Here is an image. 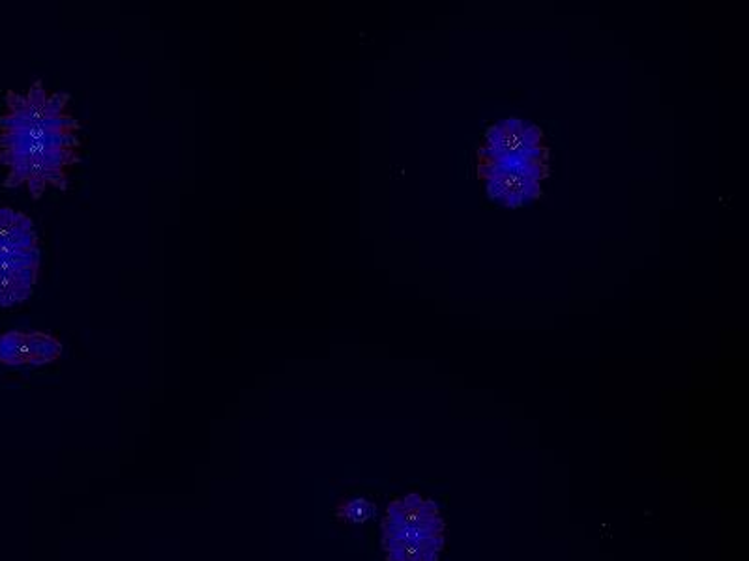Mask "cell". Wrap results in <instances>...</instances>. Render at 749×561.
<instances>
[{
	"instance_id": "3",
	"label": "cell",
	"mask_w": 749,
	"mask_h": 561,
	"mask_svg": "<svg viewBox=\"0 0 749 561\" xmlns=\"http://www.w3.org/2000/svg\"><path fill=\"white\" fill-rule=\"evenodd\" d=\"M381 530L383 537L445 536L447 522L435 501L420 494H409L405 498L390 501V506L386 507Z\"/></svg>"
},
{
	"instance_id": "4",
	"label": "cell",
	"mask_w": 749,
	"mask_h": 561,
	"mask_svg": "<svg viewBox=\"0 0 749 561\" xmlns=\"http://www.w3.org/2000/svg\"><path fill=\"white\" fill-rule=\"evenodd\" d=\"M40 249L0 247V308H13L32 296L40 278Z\"/></svg>"
},
{
	"instance_id": "9",
	"label": "cell",
	"mask_w": 749,
	"mask_h": 561,
	"mask_svg": "<svg viewBox=\"0 0 749 561\" xmlns=\"http://www.w3.org/2000/svg\"><path fill=\"white\" fill-rule=\"evenodd\" d=\"M63 356V343L55 335L31 332V369L55 364Z\"/></svg>"
},
{
	"instance_id": "2",
	"label": "cell",
	"mask_w": 749,
	"mask_h": 561,
	"mask_svg": "<svg viewBox=\"0 0 749 561\" xmlns=\"http://www.w3.org/2000/svg\"><path fill=\"white\" fill-rule=\"evenodd\" d=\"M549 149H544L525 158L478 155V179L488 182L491 201L509 208H520L542 197L539 182L549 176Z\"/></svg>"
},
{
	"instance_id": "7",
	"label": "cell",
	"mask_w": 749,
	"mask_h": 561,
	"mask_svg": "<svg viewBox=\"0 0 749 561\" xmlns=\"http://www.w3.org/2000/svg\"><path fill=\"white\" fill-rule=\"evenodd\" d=\"M0 247L40 249L36 228L25 212L13 211L10 206L0 208Z\"/></svg>"
},
{
	"instance_id": "1",
	"label": "cell",
	"mask_w": 749,
	"mask_h": 561,
	"mask_svg": "<svg viewBox=\"0 0 749 561\" xmlns=\"http://www.w3.org/2000/svg\"><path fill=\"white\" fill-rule=\"evenodd\" d=\"M68 93L47 90L34 80L26 93L8 90L0 112V165L7 169L2 187L26 190L34 201L47 190H68L79 165L83 123L69 109Z\"/></svg>"
},
{
	"instance_id": "10",
	"label": "cell",
	"mask_w": 749,
	"mask_h": 561,
	"mask_svg": "<svg viewBox=\"0 0 749 561\" xmlns=\"http://www.w3.org/2000/svg\"><path fill=\"white\" fill-rule=\"evenodd\" d=\"M375 513H377V507L366 498H345L335 506V517L349 525H364L375 517Z\"/></svg>"
},
{
	"instance_id": "5",
	"label": "cell",
	"mask_w": 749,
	"mask_h": 561,
	"mask_svg": "<svg viewBox=\"0 0 749 561\" xmlns=\"http://www.w3.org/2000/svg\"><path fill=\"white\" fill-rule=\"evenodd\" d=\"M544 149H547L544 144V131L536 123L525 122L520 118H506L491 126L485 133V144L480 147L478 155L525 158Z\"/></svg>"
},
{
	"instance_id": "8",
	"label": "cell",
	"mask_w": 749,
	"mask_h": 561,
	"mask_svg": "<svg viewBox=\"0 0 749 561\" xmlns=\"http://www.w3.org/2000/svg\"><path fill=\"white\" fill-rule=\"evenodd\" d=\"M0 364L7 367H31V332L12 330L0 334Z\"/></svg>"
},
{
	"instance_id": "6",
	"label": "cell",
	"mask_w": 749,
	"mask_h": 561,
	"mask_svg": "<svg viewBox=\"0 0 749 561\" xmlns=\"http://www.w3.org/2000/svg\"><path fill=\"white\" fill-rule=\"evenodd\" d=\"M386 561H439L445 550V536L383 537Z\"/></svg>"
}]
</instances>
